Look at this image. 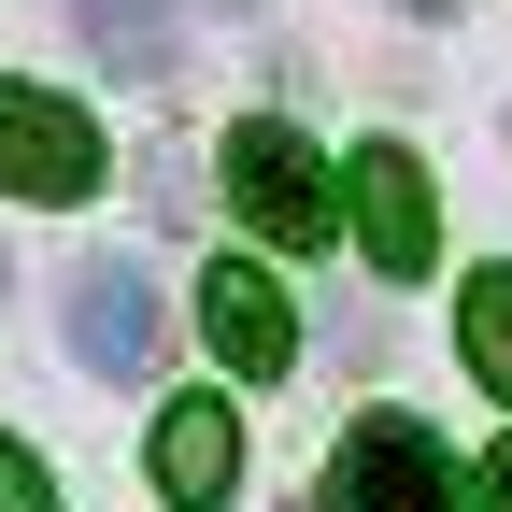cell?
Returning <instances> with one entry per match:
<instances>
[{"label":"cell","mask_w":512,"mask_h":512,"mask_svg":"<svg viewBox=\"0 0 512 512\" xmlns=\"http://www.w3.org/2000/svg\"><path fill=\"white\" fill-rule=\"evenodd\" d=\"M200 328H214V356H228L242 384H271V370L299 356V313H285V285L256 271V256H214V271H200Z\"/></svg>","instance_id":"6"},{"label":"cell","mask_w":512,"mask_h":512,"mask_svg":"<svg viewBox=\"0 0 512 512\" xmlns=\"http://www.w3.org/2000/svg\"><path fill=\"white\" fill-rule=\"evenodd\" d=\"M0 512H57V484H43L29 441H0Z\"/></svg>","instance_id":"10"},{"label":"cell","mask_w":512,"mask_h":512,"mask_svg":"<svg viewBox=\"0 0 512 512\" xmlns=\"http://www.w3.org/2000/svg\"><path fill=\"white\" fill-rule=\"evenodd\" d=\"M0 285H15V271H0Z\"/></svg>","instance_id":"13"},{"label":"cell","mask_w":512,"mask_h":512,"mask_svg":"<svg viewBox=\"0 0 512 512\" xmlns=\"http://www.w3.org/2000/svg\"><path fill=\"white\" fill-rule=\"evenodd\" d=\"M456 342H470V370H484V399H512V256H498V271H470Z\"/></svg>","instance_id":"9"},{"label":"cell","mask_w":512,"mask_h":512,"mask_svg":"<svg viewBox=\"0 0 512 512\" xmlns=\"http://www.w3.org/2000/svg\"><path fill=\"white\" fill-rule=\"evenodd\" d=\"M114 157H100V128L72 100H43V86H0V200H86Z\"/></svg>","instance_id":"4"},{"label":"cell","mask_w":512,"mask_h":512,"mask_svg":"<svg viewBox=\"0 0 512 512\" xmlns=\"http://www.w3.org/2000/svg\"><path fill=\"white\" fill-rule=\"evenodd\" d=\"M57 328H72V356H86L100 384H143V370L171 356V299H157L143 256H86V271L57 285Z\"/></svg>","instance_id":"2"},{"label":"cell","mask_w":512,"mask_h":512,"mask_svg":"<svg viewBox=\"0 0 512 512\" xmlns=\"http://www.w3.org/2000/svg\"><path fill=\"white\" fill-rule=\"evenodd\" d=\"M72 29H86V57H100V72H128V86H171V72H185L171 0H72Z\"/></svg>","instance_id":"8"},{"label":"cell","mask_w":512,"mask_h":512,"mask_svg":"<svg viewBox=\"0 0 512 512\" xmlns=\"http://www.w3.org/2000/svg\"><path fill=\"white\" fill-rule=\"evenodd\" d=\"M399 15H456V0H399Z\"/></svg>","instance_id":"12"},{"label":"cell","mask_w":512,"mask_h":512,"mask_svg":"<svg viewBox=\"0 0 512 512\" xmlns=\"http://www.w3.org/2000/svg\"><path fill=\"white\" fill-rule=\"evenodd\" d=\"M228 200H242L256 242H285V256H313V242L342 228V185H328V157H313L285 114H242L228 128Z\"/></svg>","instance_id":"1"},{"label":"cell","mask_w":512,"mask_h":512,"mask_svg":"<svg viewBox=\"0 0 512 512\" xmlns=\"http://www.w3.org/2000/svg\"><path fill=\"white\" fill-rule=\"evenodd\" d=\"M484 512H512V441H498V456H484Z\"/></svg>","instance_id":"11"},{"label":"cell","mask_w":512,"mask_h":512,"mask_svg":"<svg viewBox=\"0 0 512 512\" xmlns=\"http://www.w3.org/2000/svg\"><path fill=\"white\" fill-rule=\"evenodd\" d=\"M143 470H157L171 512H228V484H242V427H228V399H171L157 441H143Z\"/></svg>","instance_id":"7"},{"label":"cell","mask_w":512,"mask_h":512,"mask_svg":"<svg viewBox=\"0 0 512 512\" xmlns=\"http://www.w3.org/2000/svg\"><path fill=\"white\" fill-rule=\"evenodd\" d=\"M356 242H370V271L384 285H413L427 256H441V200H427V157L413 143H356Z\"/></svg>","instance_id":"5"},{"label":"cell","mask_w":512,"mask_h":512,"mask_svg":"<svg viewBox=\"0 0 512 512\" xmlns=\"http://www.w3.org/2000/svg\"><path fill=\"white\" fill-rule=\"evenodd\" d=\"M456 456L413 427V413H356L342 456H328V512H456Z\"/></svg>","instance_id":"3"}]
</instances>
